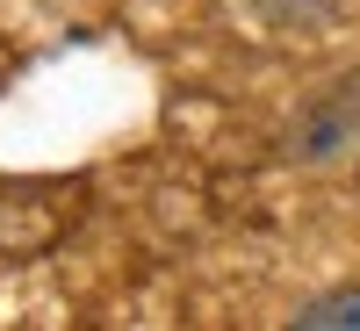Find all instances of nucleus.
<instances>
[{"instance_id":"nucleus-1","label":"nucleus","mask_w":360,"mask_h":331,"mask_svg":"<svg viewBox=\"0 0 360 331\" xmlns=\"http://www.w3.org/2000/svg\"><path fill=\"white\" fill-rule=\"evenodd\" d=\"M303 331H360V288H339V295H317V303L295 317Z\"/></svg>"}]
</instances>
